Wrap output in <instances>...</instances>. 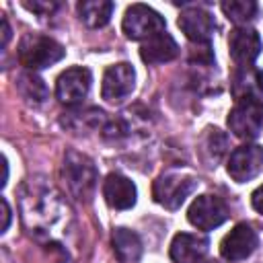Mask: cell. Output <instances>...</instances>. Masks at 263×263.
I'll list each match as a JSON object with an SVG mask.
<instances>
[{
    "label": "cell",
    "mask_w": 263,
    "mask_h": 263,
    "mask_svg": "<svg viewBox=\"0 0 263 263\" xmlns=\"http://www.w3.org/2000/svg\"><path fill=\"white\" fill-rule=\"evenodd\" d=\"M230 95L234 101H261L263 99V72L255 66H236L230 76Z\"/></svg>",
    "instance_id": "5bb4252c"
},
{
    "label": "cell",
    "mask_w": 263,
    "mask_h": 263,
    "mask_svg": "<svg viewBox=\"0 0 263 263\" xmlns=\"http://www.w3.org/2000/svg\"><path fill=\"white\" fill-rule=\"evenodd\" d=\"M123 33L134 41H146L152 35L164 31V18L146 4H132L123 14Z\"/></svg>",
    "instance_id": "5b68a950"
},
{
    "label": "cell",
    "mask_w": 263,
    "mask_h": 263,
    "mask_svg": "<svg viewBox=\"0 0 263 263\" xmlns=\"http://www.w3.org/2000/svg\"><path fill=\"white\" fill-rule=\"evenodd\" d=\"M199 158L205 166H218L228 148V136L218 127H205L199 138Z\"/></svg>",
    "instance_id": "ac0fdd59"
},
{
    "label": "cell",
    "mask_w": 263,
    "mask_h": 263,
    "mask_svg": "<svg viewBox=\"0 0 263 263\" xmlns=\"http://www.w3.org/2000/svg\"><path fill=\"white\" fill-rule=\"evenodd\" d=\"M263 168V146L259 144H245L232 150L226 171L236 183H247L255 179Z\"/></svg>",
    "instance_id": "ba28073f"
},
{
    "label": "cell",
    "mask_w": 263,
    "mask_h": 263,
    "mask_svg": "<svg viewBox=\"0 0 263 263\" xmlns=\"http://www.w3.org/2000/svg\"><path fill=\"white\" fill-rule=\"evenodd\" d=\"M228 127L236 138H257L263 129V101H238L228 113Z\"/></svg>",
    "instance_id": "8992f818"
},
{
    "label": "cell",
    "mask_w": 263,
    "mask_h": 263,
    "mask_svg": "<svg viewBox=\"0 0 263 263\" xmlns=\"http://www.w3.org/2000/svg\"><path fill=\"white\" fill-rule=\"evenodd\" d=\"M261 49H263V43H261V37L255 29L236 27L234 31H230L228 51H230V58L238 66H253V62L259 58Z\"/></svg>",
    "instance_id": "4fadbf2b"
},
{
    "label": "cell",
    "mask_w": 263,
    "mask_h": 263,
    "mask_svg": "<svg viewBox=\"0 0 263 263\" xmlns=\"http://www.w3.org/2000/svg\"><path fill=\"white\" fill-rule=\"evenodd\" d=\"M210 247L208 236L203 234H191V232H179L175 234L168 255L173 263H201Z\"/></svg>",
    "instance_id": "9a60e30c"
},
{
    "label": "cell",
    "mask_w": 263,
    "mask_h": 263,
    "mask_svg": "<svg viewBox=\"0 0 263 263\" xmlns=\"http://www.w3.org/2000/svg\"><path fill=\"white\" fill-rule=\"evenodd\" d=\"M16 88L18 92L31 101V103H43L47 99V86L43 84V80L33 74V72H23L18 78H16Z\"/></svg>",
    "instance_id": "7402d4cb"
},
{
    "label": "cell",
    "mask_w": 263,
    "mask_h": 263,
    "mask_svg": "<svg viewBox=\"0 0 263 263\" xmlns=\"http://www.w3.org/2000/svg\"><path fill=\"white\" fill-rule=\"evenodd\" d=\"M90 70L82 66H74L64 70L55 80V97L64 105H78L90 90Z\"/></svg>",
    "instance_id": "9c48e42d"
},
{
    "label": "cell",
    "mask_w": 263,
    "mask_h": 263,
    "mask_svg": "<svg viewBox=\"0 0 263 263\" xmlns=\"http://www.w3.org/2000/svg\"><path fill=\"white\" fill-rule=\"evenodd\" d=\"M177 25L191 43H210V37L216 31V18L203 6H187L179 14Z\"/></svg>",
    "instance_id": "8fae6325"
},
{
    "label": "cell",
    "mask_w": 263,
    "mask_h": 263,
    "mask_svg": "<svg viewBox=\"0 0 263 263\" xmlns=\"http://www.w3.org/2000/svg\"><path fill=\"white\" fill-rule=\"evenodd\" d=\"M189 62L199 66H212L214 64V51L210 43H193L189 51Z\"/></svg>",
    "instance_id": "cb8c5ba5"
},
{
    "label": "cell",
    "mask_w": 263,
    "mask_h": 263,
    "mask_svg": "<svg viewBox=\"0 0 263 263\" xmlns=\"http://www.w3.org/2000/svg\"><path fill=\"white\" fill-rule=\"evenodd\" d=\"M251 203H253V208L263 216V185L257 187V189L253 191V195H251Z\"/></svg>",
    "instance_id": "484cf974"
},
{
    "label": "cell",
    "mask_w": 263,
    "mask_h": 263,
    "mask_svg": "<svg viewBox=\"0 0 263 263\" xmlns=\"http://www.w3.org/2000/svg\"><path fill=\"white\" fill-rule=\"evenodd\" d=\"M21 218L31 234L51 238L55 232L68 228L70 210L53 187L31 179L21 191Z\"/></svg>",
    "instance_id": "6da1fadb"
},
{
    "label": "cell",
    "mask_w": 263,
    "mask_h": 263,
    "mask_svg": "<svg viewBox=\"0 0 263 263\" xmlns=\"http://www.w3.org/2000/svg\"><path fill=\"white\" fill-rule=\"evenodd\" d=\"M136 86V72L129 64L121 62V64H113L105 70V76H103V86H101V97L115 105V103H121L123 99H127L132 95Z\"/></svg>",
    "instance_id": "30bf717a"
},
{
    "label": "cell",
    "mask_w": 263,
    "mask_h": 263,
    "mask_svg": "<svg viewBox=\"0 0 263 263\" xmlns=\"http://www.w3.org/2000/svg\"><path fill=\"white\" fill-rule=\"evenodd\" d=\"M23 6L27 8V10H31V12H35V14H41V16H47V14H51L60 4L58 2H39V0H33V2H29V0H25L23 2Z\"/></svg>",
    "instance_id": "d4e9b609"
},
{
    "label": "cell",
    "mask_w": 263,
    "mask_h": 263,
    "mask_svg": "<svg viewBox=\"0 0 263 263\" xmlns=\"http://www.w3.org/2000/svg\"><path fill=\"white\" fill-rule=\"evenodd\" d=\"M197 181L191 175L183 173H164L160 175L152 185V197L156 203H160L166 210H177L183 205V201L189 197V193L195 189Z\"/></svg>",
    "instance_id": "277c9868"
},
{
    "label": "cell",
    "mask_w": 263,
    "mask_h": 263,
    "mask_svg": "<svg viewBox=\"0 0 263 263\" xmlns=\"http://www.w3.org/2000/svg\"><path fill=\"white\" fill-rule=\"evenodd\" d=\"M8 39H10V27H8V21L2 18V47H6Z\"/></svg>",
    "instance_id": "83f0119b"
},
{
    "label": "cell",
    "mask_w": 263,
    "mask_h": 263,
    "mask_svg": "<svg viewBox=\"0 0 263 263\" xmlns=\"http://www.w3.org/2000/svg\"><path fill=\"white\" fill-rule=\"evenodd\" d=\"M68 117L64 119V125H70L74 129H80V127H90V129H97L99 125H103L107 119H105V113L101 109H95V107H88L84 111H72V113H66Z\"/></svg>",
    "instance_id": "603a6c76"
},
{
    "label": "cell",
    "mask_w": 263,
    "mask_h": 263,
    "mask_svg": "<svg viewBox=\"0 0 263 263\" xmlns=\"http://www.w3.org/2000/svg\"><path fill=\"white\" fill-rule=\"evenodd\" d=\"M177 55H179V45L166 31L152 35L140 45V58L146 64H166Z\"/></svg>",
    "instance_id": "e0dca14e"
},
{
    "label": "cell",
    "mask_w": 263,
    "mask_h": 263,
    "mask_svg": "<svg viewBox=\"0 0 263 263\" xmlns=\"http://www.w3.org/2000/svg\"><path fill=\"white\" fill-rule=\"evenodd\" d=\"M203 263H220V261H216V259H208V261H203Z\"/></svg>",
    "instance_id": "f1b7e54d"
},
{
    "label": "cell",
    "mask_w": 263,
    "mask_h": 263,
    "mask_svg": "<svg viewBox=\"0 0 263 263\" xmlns=\"http://www.w3.org/2000/svg\"><path fill=\"white\" fill-rule=\"evenodd\" d=\"M113 8H115V4L109 0H82L76 6L78 18L90 29L105 27L113 14Z\"/></svg>",
    "instance_id": "d6986e66"
},
{
    "label": "cell",
    "mask_w": 263,
    "mask_h": 263,
    "mask_svg": "<svg viewBox=\"0 0 263 263\" xmlns=\"http://www.w3.org/2000/svg\"><path fill=\"white\" fill-rule=\"evenodd\" d=\"M222 12L228 16V21L236 23L238 27H247V23L257 16L259 6L253 0H226L222 2Z\"/></svg>",
    "instance_id": "44dd1931"
},
{
    "label": "cell",
    "mask_w": 263,
    "mask_h": 263,
    "mask_svg": "<svg viewBox=\"0 0 263 263\" xmlns=\"http://www.w3.org/2000/svg\"><path fill=\"white\" fill-rule=\"evenodd\" d=\"M113 251L121 263H136L142 255V240L136 232H132L127 228H115Z\"/></svg>",
    "instance_id": "ffe728a7"
},
{
    "label": "cell",
    "mask_w": 263,
    "mask_h": 263,
    "mask_svg": "<svg viewBox=\"0 0 263 263\" xmlns=\"http://www.w3.org/2000/svg\"><path fill=\"white\" fill-rule=\"evenodd\" d=\"M18 62L27 70H41L53 66L66 55V49L51 37L41 33H27L18 41Z\"/></svg>",
    "instance_id": "3957f363"
},
{
    "label": "cell",
    "mask_w": 263,
    "mask_h": 263,
    "mask_svg": "<svg viewBox=\"0 0 263 263\" xmlns=\"http://www.w3.org/2000/svg\"><path fill=\"white\" fill-rule=\"evenodd\" d=\"M103 197H105L107 205L113 210H129L136 205L138 189H136L134 181H129L127 177H123L119 173H111L103 181Z\"/></svg>",
    "instance_id": "2e32d148"
},
{
    "label": "cell",
    "mask_w": 263,
    "mask_h": 263,
    "mask_svg": "<svg viewBox=\"0 0 263 263\" xmlns=\"http://www.w3.org/2000/svg\"><path fill=\"white\" fill-rule=\"evenodd\" d=\"M62 175L68 183L70 193L80 199V201H90L95 189H97V181H99V173L95 162L86 156L80 154L76 150H68L64 156V166H62Z\"/></svg>",
    "instance_id": "7a4b0ae2"
},
{
    "label": "cell",
    "mask_w": 263,
    "mask_h": 263,
    "mask_svg": "<svg viewBox=\"0 0 263 263\" xmlns=\"http://www.w3.org/2000/svg\"><path fill=\"white\" fill-rule=\"evenodd\" d=\"M0 203H2V230L0 232H6L8 230V224H10V205H8L6 197H2Z\"/></svg>",
    "instance_id": "4316f807"
},
{
    "label": "cell",
    "mask_w": 263,
    "mask_h": 263,
    "mask_svg": "<svg viewBox=\"0 0 263 263\" xmlns=\"http://www.w3.org/2000/svg\"><path fill=\"white\" fill-rule=\"evenodd\" d=\"M228 218V205L214 193H203L193 199L187 210V220L199 230H214Z\"/></svg>",
    "instance_id": "52a82bcc"
},
{
    "label": "cell",
    "mask_w": 263,
    "mask_h": 263,
    "mask_svg": "<svg viewBox=\"0 0 263 263\" xmlns=\"http://www.w3.org/2000/svg\"><path fill=\"white\" fill-rule=\"evenodd\" d=\"M259 245V236L251 224H236L220 242V255L226 261H242L247 259Z\"/></svg>",
    "instance_id": "7c38bea8"
}]
</instances>
